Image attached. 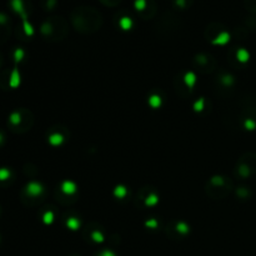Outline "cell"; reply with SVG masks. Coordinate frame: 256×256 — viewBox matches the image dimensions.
<instances>
[{
  "label": "cell",
  "mask_w": 256,
  "mask_h": 256,
  "mask_svg": "<svg viewBox=\"0 0 256 256\" xmlns=\"http://www.w3.org/2000/svg\"><path fill=\"white\" fill-rule=\"evenodd\" d=\"M228 59L234 68H242L250 62V52L242 46L232 48L228 54Z\"/></svg>",
  "instance_id": "9a60e30c"
},
{
  "label": "cell",
  "mask_w": 256,
  "mask_h": 256,
  "mask_svg": "<svg viewBox=\"0 0 256 256\" xmlns=\"http://www.w3.org/2000/svg\"><path fill=\"white\" fill-rule=\"evenodd\" d=\"M182 82L186 85L188 89L190 90V92H194L195 85H196V74L194 72H186L182 75Z\"/></svg>",
  "instance_id": "83f0119b"
},
{
  "label": "cell",
  "mask_w": 256,
  "mask_h": 256,
  "mask_svg": "<svg viewBox=\"0 0 256 256\" xmlns=\"http://www.w3.org/2000/svg\"><path fill=\"white\" fill-rule=\"evenodd\" d=\"M84 238L94 244H102L106 239L102 228L96 222H90L86 225V228L84 229Z\"/></svg>",
  "instance_id": "2e32d148"
},
{
  "label": "cell",
  "mask_w": 256,
  "mask_h": 256,
  "mask_svg": "<svg viewBox=\"0 0 256 256\" xmlns=\"http://www.w3.org/2000/svg\"><path fill=\"white\" fill-rule=\"evenodd\" d=\"M46 198V188L38 180H30L20 192V200L25 206H36Z\"/></svg>",
  "instance_id": "5b68a950"
},
{
  "label": "cell",
  "mask_w": 256,
  "mask_h": 256,
  "mask_svg": "<svg viewBox=\"0 0 256 256\" xmlns=\"http://www.w3.org/2000/svg\"><path fill=\"white\" fill-rule=\"evenodd\" d=\"M192 109H194L195 112H202L205 109H206V100H205L204 96L199 98L196 102L192 105Z\"/></svg>",
  "instance_id": "d590c367"
},
{
  "label": "cell",
  "mask_w": 256,
  "mask_h": 256,
  "mask_svg": "<svg viewBox=\"0 0 256 256\" xmlns=\"http://www.w3.org/2000/svg\"><path fill=\"white\" fill-rule=\"evenodd\" d=\"M70 22L80 34H94L104 24L102 15L92 5H79L70 12Z\"/></svg>",
  "instance_id": "6da1fadb"
},
{
  "label": "cell",
  "mask_w": 256,
  "mask_h": 256,
  "mask_svg": "<svg viewBox=\"0 0 256 256\" xmlns=\"http://www.w3.org/2000/svg\"><path fill=\"white\" fill-rule=\"evenodd\" d=\"M180 28V19L175 12H166L160 16L159 22L155 25L156 32L162 36H170L178 32Z\"/></svg>",
  "instance_id": "ba28073f"
},
{
  "label": "cell",
  "mask_w": 256,
  "mask_h": 256,
  "mask_svg": "<svg viewBox=\"0 0 256 256\" xmlns=\"http://www.w3.org/2000/svg\"><path fill=\"white\" fill-rule=\"evenodd\" d=\"M55 216H56V212H55L54 206H48L40 212V219H42V224L52 225L55 222Z\"/></svg>",
  "instance_id": "7402d4cb"
},
{
  "label": "cell",
  "mask_w": 256,
  "mask_h": 256,
  "mask_svg": "<svg viewBox=\"0 0 256 256\" xmlns=\"http://www.w3.org/2000/svg\"><path fill=\"white\" fill-rule=\"evenodd\" d=\"M62 219L65 228L72 230V232H78L82 228V219H80L79 215L74 214V212H66L65 215H62Z\"/></svg>",
  "instance_id": "ffe728a7"
},
{
  "label": "cell",
  "mask_w": 256,
  "mask_h": 256,
  "mask_svg": "<svg viewBox=\"0 0 256 256\" xmlns=\"http://www.w3.org/2000/svg\"><path fill=\"white\" fill-rule=\"evenodd\" d=\"M22 172H24V174L26 175L28 178L34 180V178L38 175V168L35 166L34 164H32V162H28V164H25L24 168H22Z\"/></svg>",
  "instance_id": "1f68e13d"
},
{
  "label": "cell",
  "mask_w": 256,
  "mask_h": 256,
  "mask_svg": "<svg viewBox=\"0 0 256 256\" xmlns=\"http://www.w3.org/2000/svg\"><path fill=\"white\" fill-rule=\"evenodd\" d=\"M5 142H6V136H5L4 132L0 130V148H2V145L5 144Z\"/></svg>",
  "instance_id": "7bdbcfd3"
},
{
  "label": "cell",
  "mask_w": 256,
  "mask_h": 256,
  "mask_svg": "<svg viewBox=\"0 0 256 256\" xmlns=\"http://www.w3.org/2000/svg\"><path fill=\"white\" fill-rule=\"evenodd\" d=\"M134 8L142 20L152 19L158 12V5L155 0H135Z\"/></svg>",
  "instance_id": "4fadbf2b"
},
{
  "label": "cell",
  "mask_w": 256,
  "mask_h": 256,
  "mask_svg": "<svg viewBox=\"0 0 256 256\" xmlns=\"http://www.w3.org/2000/svg\"><path fill=\"white\" fill-rule=\"evenodd\" d=\"M148 105L152 108V110H158L162 106V96L160 92H150L148 96Z\"/></svg>",
  "instance_id": "d4e9b609"
},
{
  "label": "cell",
  "mask_w": 256,
  "mask_h": 256,
  "mask_svg": "<svg viewBox=\"0 0 256 256\" xmlns=\"http://www.w3.org/2000/svg\"><path fill=\"white\" fill-rule=\"evenodd\" d=\"M244 26L248 30H256V14H250L249 16L245 18Z\"/></svg>",
  "instance_id": "8d00e7d4"
},
{
  "label": "cell",
  "mask_w": 256,
  "mask_h": 256,
  "mask_svg": "<svg viewBox=\"0 0 256 256\" xmlns=\"http://www.w3.org/2000/svg\"><path fill=\"white\" fill-rule=\"evenodd\" d=\"M192 232V228L184 220H170L165 226V234L170 238V239H184Z\"/></svg>",
  "instance_id": "7c38bea8"
},
{
  "label": "cell",
  "mask_w": 256,
  "mask_h": 256,
  "mask_svg": "<svg viewBox=\"0 0 256 256\" xmlns=\"http://www.w3.org/2000/svg\"><path fill=\"white\" fill-rule=\"evenodd\" d=\"M19 32H22V36L25 39H29L34 35V28L30 24L29 19L22 20V25H20V28H18V34Z\"/></svg>",
  "instance_id": "4316f807"
},
{
  "label": "cell",
  "mask_w": 256,
  "mask_h": 256,
  "mask_svg": "<svg viewBox=\"0 0 256 256\" xmlns=\"http://www.w3.org/2000/svg\"><path fill=\"white\" fill-rule=\"evenodd\" d=\"M9 6L15 14L19 15L22 20L29 19L30 10H32L29 0H9Z\"/></svg>",
  "instance_id": "e0dca14e"
},
{
  "label": "cell",
  "mask_w": 256,
  "mask_h": 256,
  "mask_svg": "<svg viewBox=\"0 0 256 256\" xmlns=\"http://www.w3.org/2000/svg\"><path fill=\"white\" fill-rule=\"evenodd\" d=\"M234 174L238 179L246 180L256 174V152H246L239 158L234 168Z\"/></svg>",
  "instance_id": "52a82bcc"
},
{
  "label": "cell",
  "mask_w": 256,
  "mask_h": 256,
  "mask_svg": "<svg viewBox=\"0 0 256 256\" xmlns=\"http://www.w3.org/2000/svg\"><path fill=\"white\" fill-rule=\"evenodd\" d=\"M14 178V172L9 168H0V182H9Z\"/></svg>",
  "instance_id": "4dcf8cb0"
},
{
  "label": "cell",
  "mask_w": 256,
  "mask_h": 256,
  "mask_svg": "<svg viewBox=\"0 0 256 256\" xmlns=\"http://www.w3.org/2000/svg\"><path fill=\"white\" fill-rule=\"evenodd\" d=\"M192 66L200 74H212L216 70L218 62L212 54L208 52H199L192 58Z\"/></svg>",
  "instance_id": "8fae6325"
},
{
  "label": "cell",
  "mask_w": 256,
  "mask_h": 256,
  "mask_svg": "<svg viewBox=\"0 0 256 256\" xmlns=\"http://www.w3.org/2000/svg\"><path fill=\"white\" fill-rule=\"evenodd\" d=\"M244 5L250 14H256V0H244Z\"/></svg>",
  "instance_id": "ab89813d"
},
{
  "label": "cell",
  "mask_w": 256,
  "mask_h": 256,
  "mask_svg": "<svg viewBox=\"0 0 256 256\" xmlns=\"http://www.w3.org/2000/svg\"><path fill=\"white\" fill-rule=\"evenodd\" d=\"M69 138V130L64 126H52L48 130V144L52 148H59L64 144Z\"/></svg>",
  "instance_id": "5bb4252c"
},
{
  "label": "cell",
  "mask_w": 256,
  "mask_h": 256,
  "mask_svg": "<svg viewBox=\"0 0 256 256\" xmlns=\"http://www.w3.org/2000/svg\"><path fill=\"white\" fill-rule=\"evenodd\" d=\"M22 82V75H20V70L18 65H15L10 72V80H9V88L10 89H16L20 86Z\"/></svg>",
  "instance_id": "484cf974"
},
{
  "label": "cell",
  "mask_w": 256,
  "mask_h": 256,
  "mask_svg": "<svg viewBox=\"0 0 256 256\" xmlns=\"http://www.w3.org/2000/svg\"><path fill=\"white\" fill-rule=\"evenodd\" d=\"M160 202V195L158 190L152 186H144L138 192L135 198V205L142 209L155 208Z\"/></svg>",
  "instance_id": "30bf717a"
},
{
  "label": "cell",
  "mask_w": 256,
  "mask_h": 256,
  "mask_svg": "<svg viewBox=\"0 0 256 256\" xmlns=\"http://www.w3.org/2000/svg\"><path fill=\"white\" fill-rule=\"evenodd\" d=\"M174 88H175V90H176L178 95H179L180 98H182V99H188V98L192 96V92H190V90L188 89L186 85L184 84L182 75H176V76H175Z\"/></svg>",
  "instance_id": "44dd1931"
},
{
  "label": "cell",
  "mask_w": 256,
  "mask_h": 256,
  "mask_svg": "<svg viewBox=\"0 0 256 256\" xmlns=\"http://www.w3.org/2000/svg\"><path fill=\"white\" fill-rule=\"evenodd\" d=\"M25 56H26V52H25V50L22 49V48L18 46L15 48L14 52H12V60H14L15 65H19L20 62H24Z\"/></svg>",
  "instance_id": "f546056e"
},
{
  "label": "cell",
  "mask_w": 256,
  "mask_h": 256,
  "mask_svg": "<svg viewBox=\"0 0 256 256\" xmlns=\"http://www.w3.org/2000/svg\"><path fill=\"white\" fill-rule=\"evenodd\" d=\"M34 125V115L26 108L12 110L8 118V128L15 134H24Z\"/></svg>",
  "instance_id": "277c9868"
},
{
  "label": "cell",
  "mask_w": 256,
  "mask_h": 256,
  "mask_svg": "<svg viewBox=\"0 0 256 256\" xmlns=\"http://www.w3.org/2000/svg\"><path fill=\"white\" fill-rule=\"evenodd\" d=\"M235 86H236V79H235V76L232 72L222 70L216 75V79H215V90H216L218 95H220L222 98L230 96L234 92Z\"/></svg>",
  "instance_id": "9c48e42d"
},
{
  "label": "cell",
  "mask_w": 256,
  "mask_h": 256,
  "mask_svg": "<svg viewBox=\"0 0 256 256\" xmlns=\"http://www.w3.org/2000/svg\"><path fill=\"white\" fill-rule=\"evenodd\" d=\"M112 196L116 200H125L129 196V189L124 184H119L112 190Z\"/></svg>",
  "instance_id": "f1b7e54d"
},
{
  "label": "cell",
  "mask_w": 256,
  "mask_h": 256,
  "mask_svg": "<svg viewBox=\"0 0 256 256\" xmlns=\"http://www.w3.org/2000/svg\"><path fill=\"white\" fill-rule=\"evenodd\" d=\"M40 5L45 12H52L56 8L58 0H40Z\"/></svg>",
  "instance_id": "74e56055"
},
{
  "label": "cell",
  "mask_w": 256,
  "mask_h": 256,
  "mask_svg": "<svg viewBox=\"0 0 256 256\" xmlns=\"http://www.w3.org/2000/svg\"><path fill=\"white\" fill-rule=\"evenodd\" d=\"M79 189L78 185L72 180H62L59 185H58L56 190H55V199L62 204V206H72L78 202L79 198Z\"/></svg>",
  "instance_id": "8992f818"
},
{
  "label": "cell",
  "mask_w": 256,
  "mask_h": 256,
  "mask_svg": "<svg viewBox=\"0 0 256 256\" xmlns=\"http://www.w3.org/2000/svg\"><path fill=\"white\" fill-rule=\"evenodd\" d=\"M99 2H102V5H105V6L114 8V6H118L122 0H99Z\"/></svg>",
  "instance_id": "60d3db41"
},
{
  "label": "cell",
  "mask_w": 256,
  "mask_h": 256,
  "mask_svg": "<svg viewBox=\"0 0 256 256\" xmlns=\"http://www.w3.org/2000/svg\"><path fill=\"white\" fill-rule=\"evenodd\" d=\"M10 35H12V20L6 12H0V45L6 42Z\"/></svg>",
  "instance_id": "ac0fdd59"
},
{
  "label": "cell",
  "mask_w": 256,
  "mask_h": 256,
  "mask_svg": "<svg viewBox=\"0 0 256 256\" xmlns=\"http://www.w3.org/2000/svg\"><path fill=\"white\" fill-rule=\"evenodd\" d=\"M230 39H232V34H230L229 32H224L222 34H220L219 36L216 38V39L214 40V42H212L210 44L212 45H226L228 42H230Z\"/></svg>",
  "instance_id": "d6a6232c"
},
{
  "label": "cell",
  "mask_w": 256,
  "mask_h": 256,
  "mask_svg": "<svg viewBox=\"0 0 256 256\" xmlns=\"http://www.w3.org/2000/svg\"><path fill=\"white\" fill-rule=\"evenodd\" d=\"M10 72H12V70H4V72L0 74V88H2V89H4V90L10 89L9 88Z\"/></svg>",
  "instance_id": "e575fe53"
},
{
  "label": "cell",
  "mask_w": 256,
  "mask_h": 256,
  "mask_svg": "<svg viewBox=\"0 0 256 256\" xmlns=\"http://www.w3.org/2000/svg\"><path fill=\"white\" fill-rule=\"evenodd\" d=\"M144 226L148 230H158L160 226V222L159 220L155 219V218H150V219H148L146 222H144Z\"/></svg>",
  "instance_id": "f35d334b"
},
{
  "label": "cell",
  "mask_w": 256,
  "mask_h": 256,
  "mask_svg": "<svg viewBox=\"0 0 256 256\" xmlns=\"http://www.w3.org/2000/svg\"><path fill=\"white\" fill-rule=\"evenodd\" d=\"M232 180L224 175H212L205 184V192L212 200L225 199L234 190Z\"/></svg>",
  "instance_id": "3957f363"
},
{
  "label": "cell",
  "mask_w": 256,
  "mask_h": 256,
  "mask_svg": "<svg viewBox=\"0 0 256 256\" xmlns=\"http://www.w3.org/2000/svg\"><path fill=\"white\" fill-rule=\"evenodd\" d=\"M2 64H4V56H2V54L0 52V69H2Z\"/></svg>",
  "instance_id": "ee69618b"
},
{
  "label": "cell",
  "mask_w": 256,
  "mask_h": 256,
  "mask_svg": "<svg viewBox=\"0 0 256 256\" xmlns=\"http://www.w3.org/2000/svg\"><path fill=\"white\" fill-rule=\"evenodd\" d=\"M69 256H80V255H78V254H72V255H69Z\"/></svg>",
  "instance_id": "f6af8a7d"
},
{
  "label": "cell",
  "mask_w": 256,
  "mask_h": 256,
  "mask_svg": "<svg viewBox=\"0 0 256 256\" xmlns=\"http://www.w3.org/2000/svg\"><path fill=\"white\" fill-rule=\"evenodd\" d=\"M235 196L240 202H246V200L252 199V192L249 186H245V185H240V186L235 188L234 189Z\"/></svg>",
  "instance_id": "603a6c76"
},
{
  "label": "cell",
  "mask_w": 256,
  "mask_h": 256,
  "mask_svg": "<svg viewBox=\"0 0 256 256\" xmlns=\"http://www.w3.org/2000/svg\"><path fill=\"white\" fill-rule=\"evenodd\" d=\"M116 18H118L116 19L118 26H119L122 30H124V32L130 30L132 28V25H134L132 18H130L129 15L124 14V12H120V14H118Z\"/></svg>",
  "instance_id": "cb8c5ba5"
},
{
  "label": "cell",
  "mask_w": 256,
  "mask_h": 256,
  "mask_svg": "<svg viewBox=\"0 0 256 256\" xmlns=\"http://www.w3.org/2000/svg\"><path fill=\"white\" fill-rule=\"evenodd\" d=\"M0 242H2V236H0Z\"/></svg>",
  "instance_id": "bcb514c9"
},
{
  "label": "cell",
  "mask_w": 256,
  "mask_h": 256,
  "mask_svg": "<svg viewBox=\"0 0 256 256\" xmlns=\"http://www.w3.org/2000/svg\"><path fill=\"white\" fill-rule=\"evenodd\" d=\"M40 34L49 42H62L69 34V24L62 15H50L40 25Z\"/></svg>",
  "instance_id": "7a4b0ae2"
},
{
  "label": "cell",
  "mask_w": 256,
  "mask_h": 256,
  "mask_svg": "<svg viewBox=\"0 0 256 256\" xmlns=\"http://www.w3.org/2000/svg\"><path fill=\"white\" fill-rule=\"evenodd\" d=\"M95 256H118V255L115 254V252H112V250L104 249V250H102V252H96V254H95Z\"/></svg>",
  "instance_id": "b9f144b4"
},
{
  "label": "cell",
  "mask_w": 256,
  "mask_h": 256,
  "mask_svg": "<svg viewBox=\"0 0 256 256\" xmlns=\"http://www.w3.org/2000/svg\"><path fill=\"white\" fill-rule=\"evenodd\" d=\"M224 32H226V28H225L224 24L222 22H212L205 28V32H204V36L205 39L208 40L209 42H214L220 34H222Z\"/></svg>",
  "instance_id": "d6986e66"
},
{
  "label": "cell",
  "mask_w": 256,
  "mask_h": 256,
  "mask_svg": "<svg viewBox=\"0 0 256 256\" xmlns=\"http://www.w3.org/2000/svg\"><path fill=\"white\" fill-rule=\"evenodd\" d=\"M172 6L178 10H185L190 8L194 2V0H172Z\"/></svg>",
  "instance_id": "836d02e7"
}]
</instances>
